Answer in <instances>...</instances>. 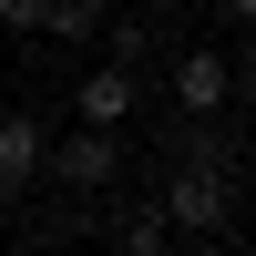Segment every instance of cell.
Masks as SVG:
<instances>
[{
  "instance_id": "cell-8",
  "label": "cell",
  "mask_w": 256,
  "mask_h": 256,
  "mask_svg": "<svg viewBox=\"0 0 256 256\" xmlns=\"http://www.w3.org/2000/svg\"><path fill=\"white\" fill-rule=\"evenodd\" d=\"M41 10H52V0H0V31H20V41H31V31H41Z\"/></svg>"
},
{
  "instance_id": "cell-6",
  "label": "cell",
  "mask_w": 256,
  "mask_h": 256,
  "mask_svg": "<svg viewBox=\"0 0 256 256\" xmlns=\"http://www.w3.org/2000/svg\"><path fill=\"white\" fill-rule=\"evenodd\" d=\"M113 246L123 256H164V246H174V216H164V205H123V216H113Z\"/></svg>"
},
{
  "instance_id": "cell-7",
  "label": "cell",
  "mask_w": 256,
  "mask_h": 256,
  "mask_svg": "<svg viewBox=\"0 0 256 256\" xmlns=\"http://www.w3.org/2000/svg\"><path fill=\"white\" fill-rule=\"evenodd\" d=\"M92 31H102V0H52L31 41H92Z\"/></svg>"
},
{
  "instance_id": "cell-9",
  "label": "cell",
  "mask_w": 256,
  "mask_h": 256,
  "mask_svg": "<svg viewBox=\"0 0 256 256\" xmlns=\"http://www.w3.org/2000/svg\"><path fill=\"white\" fill-rule=\"evenodd\" d=\"M236 102H246V113H256V52L236 62Z\"/></svg>"
},
{
  "instance_id": "cell-10",
  "label": "cell",
  "mask_w": 256,
  "mask_h": 256,
  "mask_svg": "<svg viewBox=\"0 0 256 256\" xmlns=\"http://www.w3.org/2000/svg\"><path fill=\"white\" fill-rule=\"evenodd\" d=\"M205 10H216V20H256V0H205Z\"/></svg>"
},
{
  "instance_id": "cell-4",
  "label": "cell",
  "mask_w": 256,
  "mask_h": 256,
  "mask_svg": "<svg viewBox=\"0 0 256 256\" xmlns=\"http://www.w3.org/2000/svg\"><path fill=\"white\" fill-rule=\"evenodd\" d=\"M134 102H144L134 62H92V72H82V92H72V123H102V134H123V123H134Z\"/></svg>"
},
{
  "instance_id": "cell-3",
  "label": "cell",
  "mask_w": 256,
  "mask_h": 256,
  "mask_svg": "<svg viewBox=\"0 0 256 256\" xmlns=\"http://www.w3.org/2000/svg\"><path fill=\"white\" fill-rule=\"evenodd\" d=\"M226 102H236V62H226L216 41H195V52L174 62V113H195V123H216Z\"/></svg>"
},
{
  "instance_id": "cell-2",
  "label": "cell",
  "mask_w": 256,
  "mask_h": 256,
  "mask_svg": "<svg viewBox=\"0 0 256 256\" xmlns=\"http://www.w3.org/2000/svg\"><path fill=\"white\" fill-rule=\"evenodd\" d=\"M41 174H52V184H72V195H102V184L123 174V134H102V123H72V134L41 154Z\"/></svg>"
},
{
  "instance_id": "cell-12",
  "label": "cell",
  "mask_w": 256,
  "mask_h": 256,
  "mask_svg": "<svg viewBox=\"0 0 256 256\" xmlns=\"http://www.w3.org/2000/svg\"><path fill=\"white\" fill-rule=\"evenodd\" d=\"M10 195H20V184H10V174H0V216H10Z\"/></svg>"
},
{
  "instance_id": "cell-1",
  "label": "cell",
  "mask_w": 256,
  "mask_h": 256,
  "mask_svg": "<svg viewBox=\"0 0 256 256\" xmlns=\"http://www.w3.org/2000/svg\"><path fill=\"white\" fill-rule=\"evenodd\" d=\"M154 205L174 216V236H216L226 205H236V164H226V144H195V134H184V144H174V184H164Z\"/></svg>"
},
{
  "instance_id": "cell-11",
  "label": "cell",
  "mask_w": 256,
  "mask_h": 256,
  "mask_svg": "<svg viewBox=\"0 0 256 256\" xmlns=\"http://www.w3.org/2000/svg\"><path fill=\"white\" fill-rule=\"evenodd\" d=\"M134 10H184V0H134Z\"/></svg>"
},
{
  "instance_id": "cell-5",
  "label": "cell",
  "mask_w": 256,
  "mask_h": 256,
  "mask_svg": "<svg viewBox=\"0 0 256 256\" xmlns=\"http://www.w3.org/2000/svg\"><path fill=\"white\" fill-rule=\"evenodd\" d=\"M41 154H52L41 113H0V174H10V184H41Z\"/></svg>"
}]
</instances>
